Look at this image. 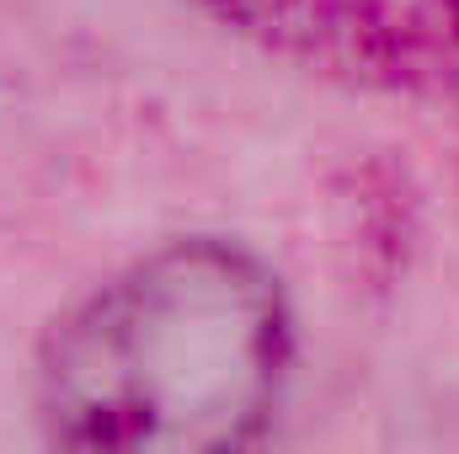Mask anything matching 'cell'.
<instances>
[{
    "label": "cell",
    "mask_w": 459,
    "mask_h": 454,
    "mask_svg": "<svg viewBox=\"0 0 459 454\" xmlns=\"http://www.w3.org/2000/svg\"><path fill=\"white\" fill-rule=\"evenodd\" d=\"M294 358L278 278L235 240H166L97 284L43 342L48 454H251Z\"/></svg>",
    "instance_id": "1"
},
{
    "label": "cell",
    "mask_w": 459,
    "mask_h": 454,
    "mask_svg": "<svg viewBox=\"0 0 459 454\" xmlns=\"http://www.w3.org/2000/svg\"><path fill=\"white\" fill-rule=\"evenodd\" d=\"M235 32L358 75H438L459 65V0H198Z\"/></svg>",
    "instance_id": "2"
}]
</instances>
